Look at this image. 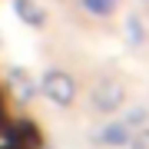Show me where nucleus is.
Masks as SVG:
<instances>
[{"instance_id": "1", "label": "nucleus", "mask_w": 149, "mask_h": 149, "mask_svg": "<svg viewBox=\"0 0 149 149\" xmlns=\"http://www.w3.org/2000/svg\"><path fill=\"white\" fill-rule=\"evenodd\" d=\"M0 149H27L23 126H20V119L13 116L3 90H0Z\"/></svg>"}]
</instances>
